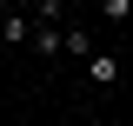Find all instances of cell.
Listing matches in <instances>:
<instances>
[{"label": "cell", "mask_w": 133, "mask_h": 126, "mask_svg": "<svg viewBox=\"0 0 133 126\" xmlns=\"http://www.w3.org/2000/svg\"><path fill=\"white\" fill-rule=\"evenodd\" d=\"M60 53H80V60H93V33H87V27H66V33H60Z\"/></svg>", "instance_id": "2"}, {"label": "cell", "mask_w": 133, "mask_h": 126, "mask_svg": "<svg viewBox=\"0 0 133 126\" xmlns=\"http://www.w3.org/2000/svg\"><path fill=\"white\" fill-rule=\"evenodd\" d=\"M0 40H7V47H20V40H33V27H27V20L14 13V20H7V27H0Z\"/></svg>", "instance_id": "3"}, {"label": "cell", "mask_w": 133, "mask_h": 126, "mask_svg": "<svg viewBox=\"0 0 133 126\" xmlns=\"http://www.w3.org/2000/svg\"><path fill=\"white\" fill-rule=\"evenodd\" d=\"M33 47L40 53H60V27H33Z\"/></svg>", "instance_id": "4"}, {"label": "cell", "mask_w": 133, "mask_h": 126, "mask_svg": "<svg viewBox=\"0 0 133 126\" xmlns=\"http://www.w3.org/2000/svg\"><path fill=\"white\" fill-rule=\"evenodd\" d=\"M87 80H93V86H113V80H120V60H113V53H93V60H87Z\"/></svg>", "instance_id": "1"}, {"label": "cell", "mask_w": 133, "mask_h": 126, "mask_svg": "<svg viewBox=\"0 0 133 126\" xmlns=\"http://www.w3.org/2000/svg\"><path fill=\"white\" fill-rule=\"evenodd\" d=\"M7 20H14V13H7V0H0V27H7Z\"/></svg>", "instance_id": "5"}]
</instances>
